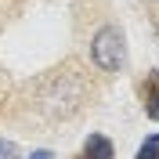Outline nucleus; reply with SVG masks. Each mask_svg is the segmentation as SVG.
I'll return each instance as SVG.
<instances>
[{"instance_id": "obj_1", "label": "nucleus", "mask_w": 159, "mask_h": 159, "mask_svg": "<svg viewBox=\"0 0 159 159\" xmlns=\"http://www.w3.org/2000/svg\"><path fill=\"white\" fill-rule=\"evenodd\" d=\"M90 58L101 72H119L127 65V40L119 25H101L90 40Z\"/></svg>"}, {"instance_id": "obj_5", "label": "nucleus", "mask_w": 159, "mask_h": 159, "mask_svg": "<svg viewBox=\"0 0 159 159\" xmlns=\"http://www.w3.org/2000/svg\"><path fill=\"white\" fill-rule=\"evenodd\" d=\"M0 159H18V148L11 141H4V138H0Z\"/></svg>"}, {"instance_id": "obj_2", "label": "nucleus", "mask_w": 159, "mask_h": 159, "mask_svg": "<svg viewBox=\"0 0 159 159\" xmlns=\"http://www.w3.org/2000/svg\"><path fill=\"white\" fill-rule=\"evenodd\" d=\"M80 159H116V148H112V141L105 134H90L83 141V148H80Z\"/></svg>"}, {"instance_id": "obj_4", "label": "nucleus", "mask_w": 159, "mask_h": 159, "mask_svg": "<svg viewBox=\"0 0 159 159\" xmlns=\"http://www.w3.org/2000/svg\"><path fill=\"white\" fill-rule=\"evenodd\" d=\"M145 112H148L152 119H159V90H156V94H148V101H145Z\"/></svg>"}, {"instance_id": "obj_6", "label": "nucleus", "mask_w": 159, "mask_h": 159, "mask_svg": "<svg viewBox=\"0 0 159 159\" xmlns=\"http://www.w3.org/2000/svg\"><path fill=\"white\" fill-rule=\"evenodd\" d=\"M29 159H54V152H51V148H36Z\"/></svg>"}, {"instance_id": "obj_3", "label": "nucleus", "mask_w": 159, "mask_h": 159, "mask_svg": "<svg viewBox=\"0 0 159 159\" xmlns=\"http://www.w3.org/2000/svg\"><path fill=\"white\" fill-rule=\"evenodd\" d=\"M138 159H159V134H152V138L138 148Z\"/></svg>"}]
</instances>
